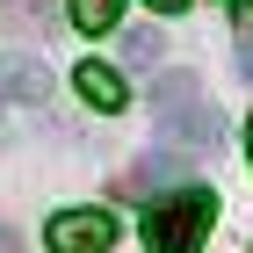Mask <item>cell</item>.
Listing matches in <instances>:
<instances>
[{
    "label": "cell",
    "instance_id": "cell-1",
    "mask_svg": "<svg viewBox=\"0 0 253 253\" xmlns=\"http://www.w3.org/2000/svg\"><path fill=\"white\" fill-rule=\"evenodd\" d=\"M152 116H159V130L174 137V145H195V152H210L217 145V101L203 94V80L195 73H159L152 80Z\"/></svg>",
    "mask_w": 253,
    "mask_h": 253
},
{
    "label": "cell",
    "instance_id": "cell-2",
    "mask_svg": "<svg viewBox=\"0 0 253 253\" xmlns=\"http://www.w3.org/2000/svg\"><path fill=\"white\" fill-rule=\"evenodd\" d=\"M210 217H217V195H210V188L159 195L152 210H145V246H152V253H203Z\"/></svg>",
    "mask_w": 253,
    "mask_h": 253
},
{
    "label": "cell",
    "instance_id": "cell-3",
    "mask_svg": "<svg viewBox=\"0 0 253 253\" xmlns=\"http://www.w3.org/2000/svg\"><path fill=\"white\" fill-rule=\"evenodd\" d=\"M43 246L51 253H109L116 246V217L109 210H58L43 224Z\"/></svg>",
    "mask_w": 253,
    "mask_h": 253
},
{
    "label": "cell",
    "instance_id": "cell-4",
    "mask_svg": "<svg viewBox=\"0 0 253 253\" xmlns=\"http://www.w3.org/2000/svg\"><path fill=\"white\" fill-rule=\"evenodd\" d=\"M73 87H80V101H87V109H101V116H116L123 101H130V94H123V73H116V65H94V58L73 65Z\"/></svg>",
    "mask_w": 253,
    "mask_h": 253
},
{
    "label": "cell",
    "instance_id": "cell-5",
    "mask_svg": "<svg viewBox=\"0 0 253 253\" xmlns=\"http://www.w3.org/2000/svg\"><path fill=\"white\" fill-rule=\"evenodd\" d=\"M0 101H43V65L7 58V65H0Z\"/></svg>",
    "mask_w": 253,
    "mask_h": 253
},
{
    "label": "cell",
    "instance_id": "cell-6",
    "mask_svg": "<svg viewBox=\"0 0 253 253\" xmlns=\"http://www.w3.org/2000/svg\"><path fill=\"white\" fill-rule=\"evenodd\" d=\"M0 22L22 29V37H43L51 29V0H0Z\"/></svg>",
    "mask_w": 253,
    "mask_h": 253
},
{
    "label": "cell",
    "instance_id": "cell-7",
    "mask_svg": "<svg viewBox=\"0 0 253 253\" xmlns=\"http://www.w3.org/2000/svg\"><path fill=\"white\" fill-rule=\"evenodd\" d=\"M73 22L87 29V37H101V29L123 22V0H73Z\"/></svg>",
    "mask_w": 253,
    "mask_h": 253
},
{
    "label": "cell",
    "instance_id": "cell-8",
    "mask_svg": "<svg viewBox=\"0 0 253 253\" xmlns=\"http://www.w3.org/2000/svg\"><path fill=\"white\" fill-rule=\"evenodd\" d=\"M159 51H167V37H152V29L123 37V65H159Z\"/></svg>",
    "mask_w": 253,
    "mask_h": 253
},
{
    "label": "cell",
    "instance_id": "cell-9",
    "mask_svg": "<svg viewBox=\"0 0 253 253\" xmlns=\"http://www.w3.org/2000/svg\"><path fill=\"white\" fill-rule=\"evenodd\" d=\"M239 73L253 80V22H246V37H239Z\"/></svg>",
    "mask_w": 253,
    "mask_h": 253
},
{
    "label": "cell",
    "instance_id": "cell-10",
    "mask_svg": "<svg viewBox=\"0 0 253 253\" xmlns=\"http://www.w3.org/2000/svg\"><path fill=\"white\" fill-rule=\"evenodd\" d=\"M145 7H152V15H181L188 0H145Z\"/></svg>",
    "mask_w": 253,
    "mask_h": 253
},
{
    "label": "cell",
    "instance_id": "cell-11",
    "mask_svg": "<svg viewBox=\"0 0 253 253\" xmlns=\"http://www.w3.org/2000/svg\"><path fill=\"white\" fill-rule=\"evenodd\" d=\"M0 253H22V239H15V232H7V224H0Z\"/></svg>",
    "mask_w": 253,
    "mask_h": 253
},
{
    "label": "cell",
    "instance_id": "cell-12",
    "mask_svg": "<svg viewBox=\"0 0 253 253\" xmlns=\"http://www.w3.org/2000/svg\"><path fill=\"white\" fill-rule=\"evenodd\" d=\"M246 159H253V116H246Z\"/></svg>",
    "mask_w": 253,
    "mask_h": 253
},
{
    "label": "cell",
    "instance_id": "cell-13",
    "mask_svg": "<svg viewBox=\"0 0 253 253\" xmlns=\"http://www.w3.org/2000/svg\"><path fill=\"white\" fill-rule=\"evenodd\" d=\"M232 7H253V0H232Z\"/></svg>",
    "mask_w": 253,
    "mask_h": 253
}]
</instances>
